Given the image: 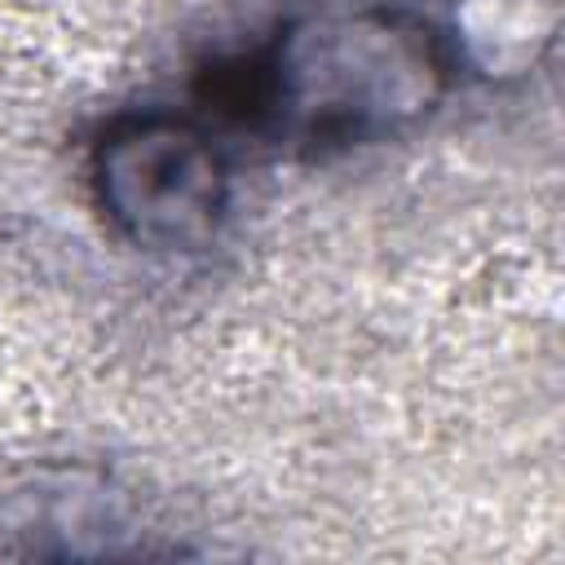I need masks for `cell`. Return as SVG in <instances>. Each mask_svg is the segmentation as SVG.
I'll return each mask as SVG.
<instances>
[{
  "label": "cell",
  "mask_w": 565,
  "mask_h": 565,
  "mask_svg": "<svg viewBox=\"0 0 565 565\" xmlns=\"http://www.w3.org/2000/svg\"><path fill=\"white\" fill-rule=\"evenodd\" d=\"M450 79L446 40L393 9L291 22L216 79L238 124L300 150H349L424 119Z\"/></svg>",
  "instance_id": "6da1fadb"
},
{
  "label": "cell",
  "mask_w": 565,
  "mask_h": 565,
  "mask_svg": "<svg viewBox=\"0 0 565 565\" xmlns=\"http://www.w3.org/2000/svg\"><path fill=\"white\" fill-rule=\"evenodd\" d=\"M93 185L102 216L146 252L207 247L230 203L216 141L168 110L115 119L93 150Z\"/></svg>",
  "instance_id": "7a4b0ae2"
}]
</instances>
